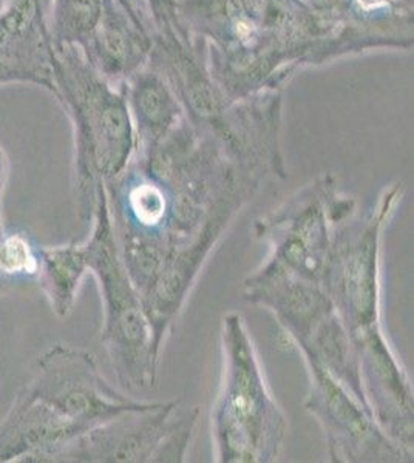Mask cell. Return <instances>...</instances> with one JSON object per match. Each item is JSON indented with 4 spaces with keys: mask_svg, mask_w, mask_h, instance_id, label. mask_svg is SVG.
Returning a JSON list of instances; mask_svg holds the SVG:
<instances>
[{
    "mask_svg": "<svg viewBox=\"0 0 414 463\" xmlns=\"http://www.w3.org/2000/svg\"><path fill=\"white\" fill-rule=\"evenodd\" d=\"M104 0H47V24L54 45L84 48L102 14Z\"/></svg>",
    "mask_w": 414,
    "mask_h": 463,
    "instance_id": "cell-15",
    "label": "cell"
},
{
    "mask_svg": "<svg viewBox=\"0 0 414 463\" xmlns=\"http://www.w3.org/2000/svg\"><path fill=\"white\" fill-rule=\"evenodd\" d=\"M198 416L181 401L149 402L76 437L54 463H181Z\"/></svg>",
    "mask_w": 414,
    "mask_h": 463,
    "instance_id": "cell-7",
    "label": "cell"
},
{
    "mask_svg": "<svg viewBox=\"0 0 414 463\" xmlns=\"http://www.w3.org/2000/svg\"><path fill=\"white\" fill-rule=\"evenodd\" d=\"M0 211H2V209H0Z\"/></svg>",
    "mask_w": 414,
    "mask_h": 463,
    "instance_id": "cell-21",
    "label": "cell"
},
{
    "mask_svg": "<svg viewBox=\"0 0 414 463\" xmlns=\"http://www.w3.org/2000/svg\"><path fill=\"white\" fill-rule=\"evenodd\" d=\"M130 80L126 96L137 139L135 150L152 147L183 121L186 113L159 74L138 70Z\"/></svg>",
    "mask_w": 414,
    "mask_h": 463,
    "instance_id": "cell-13",
    "label": "cell"
},
{
    "mask_svg": "<svg viewBox=\"0 0 414 463\" xmlns=\"http://www.w3.org/2000/svg\"><path fill=\"white\" fill-rule=\"evenodd\" d=\"M6 84L5 78H4V74H2V71H0V85Z\"/></svg>",
    "mask_w": 414,
    "mask_h": 463,
    "instance_id": "cell-20",
    "label": "cell"
},
{
    "mask_svg": "<svg viewBox=\"0 0 414 463\" xmlns=\"http://www.w3.org/2000/svg\"><path fill=\"white\" fill-rule=\"evenodd\" d=\"M82 246L90 274L100 286L104 307L101 342L116 382L131 394L152 390L157 386L161 349L116 246L105 185L98 194L91 233Z\"/></svg>",
    "mask_w": 414,
    "mask_h": 463,
    "instance_id": "cell-4",
    "label": "cell"
},
{
    "mask_svg": "<svg viewBox=\"0 0 414 463\" xmlns=\"http://www.w3.org/2000/svg\"><path fill=\"white\" fill-rule=\"evenodd\" d=\"M43 249L28 232L4 227L0 232V283L6 290L36 283Z\"/></svg>",
    "mask_w": 414,
    "mask_h": 463,
    "instance_id": "cell-16",
    "label": "cell"
},
{
    "mask_svg": "<svg viewBox=\"0 0 414 463\" xmlns=\"http://www.w3.org/2000/svg\"><path fill=\"white\" fill-rule=\"evenodd\" d=\"M6 4H8V0H0V13L4 11V8H5Z\"/></svg>",
    "mask_w": 414,
    "mask_h": 463,
    "instance_id": "cell-19",
    "label": "cell"
},
{
    "mask_svg": "<svg viewBox=\"0 0 414 463\" xmlns=\"http://www.w3.org/2000/svg\"><path fill=\"white\" fill-rule=\"evenodd\" d=\"M22 391L43 402L82 434L149 403L111 386L101 374L95 355L63 343L53 345L37 358Z\"/></svg>",
    "mask_w": 414,
    "mask_h": 463,
    "instance_id": "cell-8",
    "label": "cell"
},
{
    "mask_svg": "<svg viewBox=\"0 0 414 463\" xmlns=\"http://www.w3.org/2000/svg\"><path fill=\"white\" fill-rule=\"evenodd\" d=\"M404 196L402 183L385 187L368 212L354 209L337 222L322 288L351 338L380 323V244Z\"/></svg>",
    "mask_w": 414,
    "mask_h": 463,
    "instance_id": "cell-5",
    "label": "cell"
},
{
    "mask_svg": "<svg viewBox=\"0 0 414 463\" xmlns=\"http://www.w3.org/2000/svg\"><path fill=\"white\" fill-rule=\"evenodd\" d=\"M356 207L332 175H320L254 224L255 237L268 242L266 264L322 286L334 227Z\"/></svg>",
    "mask_w": 414,
    "mask_h": 463,
    "instance_id": "cell-6",
    "label": "cell"
},
{
    "mask_svg": "<svg viewBox=\"0 0 414 463\" xmlns=\"http://www.w3.org/2000/svg\"><path fill=\"white\" fill-rule=\"evenodd\" d=\"M144 41L115 0H104L100 22L82 52L96 71L118 84L140 70L149 50Z\"/></svg>",
    "mask_w": 414,
    "mask_h": 463,
    "instance_id": "cell-12",
    "label": "cell"
},
{
    "mask_svg": "<svg viewBox=\"0 0 414 463\" xmlns=\"http://www.w3.org/2000/svg\"><path fill=\"white\" fill-rule=\"evenodd\" d=\"M220 332L223 377L210 414L216 460L275 462L284 449L288 420L269 390L246 320L229 312Z\"/></svg>",
    "mask_w": 414,
    "mask_h": 463,
    "instance_id": "cell-3",
    "label": "cell"
},
{
    "mask_svg": "<svg viewBox=\"0 0 414 463\" xmlns=\"http://www.w3.org/2000/svg\"><path fill=\"white\" fill-rule=\"evenodd\" d=\"M310 390L304 410L319 421L326 451L336 463L413 462V453L390 439L371 411L320 364L304 360Z\"/></svg>",
    "mask_w": 414,
    "mask_h": 463,
    "instance_id": "cell-9",
    "label": "cell"
},
{
    "mask_svg": "<svg viewBox=\"0 0 414 463\" xmlns=\"http://www.w3.org/2000/svg\"><path fill=\"white\" fill-rule=\"evenodd\" d=\"M4 231V222H2V211H0V232ZM5 288H4V285L0 283V294H4L5 292Z\"/></svg>",
    "mask_w": 414,
    "mask_h": 463,
    "instance_id": "cell-18",
    "label": "cell"
},
{
    "mask_svg": "<svg viewBox=\"0 0 414 463\" xmlns=\"http://www.w3.org/2000/svg\"><path fill=\"white\" fill-rule=\"evenodd\" d=\"M82 432L43 402L19 391L0 421V463H54Z\"/></svg>",
    "mask_w": 414,
    "mask_h": 463,
    "instance_id": "cell-11",
    "label": "cell"
},
{
    "mask_svg": "<svg viewBox=\"0 0 414 463\" xmlns=\"http://www.w3.org/2000/svg\"><path fill=\"white\" fill-rule=\"evenodd\" d=\"M265 181L186 116L105 184L116 246L159 349L210 253Z\"/></svg>",
    "mask_w": 414,
    "mask_h": 463,
    "instance_id": "cell-1",
    "label": "cell"
},
{
    "mask_svg": "<svg viewBox=\"0 0 414 463\" xmlns=\"http://www.w3.org/2000/svg\"><path fill=\"white\" fill-rule=\"evenodd\" d=\"M6 178H8V158H6L5 150L0 146V209H2V198H4Z\"/></svg>",
    "mask_w": 414,
    "mask_h": 463,
    "instance_id": "cell-17",
    "label": "cell"
},
{
    "mask_svg": "<svg viewBox=\"0 0 414 463\" xmlns=\"http://www.w3.org/2000/svg\"><path fill=\"white\" fill-rule=\"evenodd\" d=\"M89 272L82 244L69 242L43 249V261L36 283L54 316L65 318L72 314L81 285Z\"/></svg>",
    "mask_w": 414,
    "mask_h": 463,
    "instance_id": "cell-14",
    "label": "cell"
},
{
    "mask_svg": "<svg viewBox=\"0 0 414 463\" xmlns=\"http://www.w3.org/2000/svg\"><path fill=\"white\" fill-rule=\"evenodd\" d=\"M50 59L53 95L73 122L79 218L91 222L100 190L126 169L137 147L126 87L105 80L78 45L52 43Z\"/></svg>",
    "mask_w": 414,
    "mask_h": 463,
    "instance_id": "cell-2",
    "label": "cell"
},
{
    "mask_svg": "<svg viewBox=\"0 0 414 463\" xmlns=\"http://www.w3.org/2000/svg\"><path fill=\"white\" fill-rule=\"evenodd\" d=\"M352 343L359 357L363 394L374 420L390 439L413 453V388L382 326L362 332Z\"/></svg>",
    "mask_w": 414,
    "mask_h": 463,
    "instance_id": "cell-10",
    "label": "cell"
}]
</instances>
